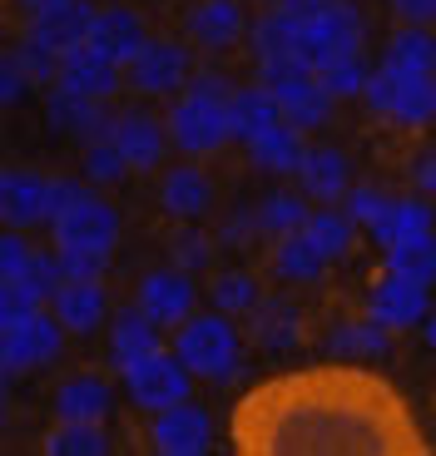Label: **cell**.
<instances>
[{
	"label": "cell",
	"instance_id": "1f68e13d",
	"mask_svg": "<svg viewBox=\"0 0 436 456\" xmlns=\"http://www.w3.org/2000/svg\"><path fill=\"white\" fill-rule=\"evenodd\" d=\"M382 65L392 69H412V75H426V69H436V40L426 30H402V35H392V45H387V60Z\"/></svg>",
	"mask_w": 436,
	"mask_h": 456
},
{
	"label": "cell",
	"instance_id": "ac0fdd59",
	"mask_svg": "<svg viewBox=\"0 0 436 456\" xmlns=\"http://www.w3.org/2000/svg\"><path fill=\"white\" fill-rule=\"evenodd\" d=\"M109 139L119 144V154L129 159V169H154V164L164 159V129H159V119L154 114H144V110H125L115 119V129H109Z\"/></svg>",
	"mask_w": 436,
	"mask_h": 456
},
{
	"label": "cell",
	"instance_id": "30bf717a",
	"mask_svg": "<svg viewBox=\"0 0 436 456\" xmlns=\"http://www.w3.org/2000/svg\"><path fill=\"white\" fill-rule=\"evenodd\" d=\"M0 218L11 228H35L45 218H55V179L11 169L0 179Z\"/></svg>",
	"mask_w": 436,
	"mask_h": 456
},
{
	"label": "cell",
	"instance_id": "7402d4cb",
	"mask_svg": "<svg viewBox=\"0 0 436 456\" xmlns=\"http://www.w3.org/2000/svg\"><path fill=\"white\" fill-rule=\"evenodd\" d=\"M189 35H194V45H204V50H229L243 35L238 0H198L194 15H189Z\"/></svg>",
	"mask_w": 436,
	"mask_h": 456
},
{
	"label": "cell",
	"instance_id": "484cf974",
	"mask_svg": "<svg viewBox=\"0 0 436 456\" xmlns=\"http://www.w3.org/2000/svg\"><path fill=\"white\" fill-rule=\"evenodd\" d=\"M372 239L382 243V248H397V243L407 239H422V233H432V208L426 204H397V199H387L382 204V214L372 218Z\"/></svg>",
	"mask_w": 436,
	"mask_h": 456
},
{
	"label": "cell",
	"instance_id": "603a6c76",
	"mask_svg": "<svg viewBox=\"0 0 436 456\" xmlns=\"http://www.w3.org/2000/svg\"><path fill=\"white\" fill-rule=\"evenodd\" d=\"M109 382L100 377H69L55 392V417L60 422H104L109 417Z\"/></svg>",
	"mask_w": 436,
	"mask_h": 456
},
{
	"label": "cell",
	"instance_id": "83f0119b",
	"mask_svg": "<svg viewBox=\"0 0 436 456\" xmlns=\"http://www.w3.org/2000/svg\"><path fill=\"white\" fill-rule=\"evenodd\" d=\"M229 114H233V134H238V139H253L263 125L283 119V104H278V94L268 90V85H248V90H233Z\"/></svg>",
	"mask_w": 436,
	"mask_h": 456
},
{
	"label": "cell",
	"instance_id": "7c38bea8",
	"mask_svg": "<svg viewBox=\"0 0 436 456\" xmlns=\"http://www.w3.org/2000/svg\"><path fill=\"white\" fill-rule=\"evenodd\" d=\"M139 308L149 313L159 328L189 322V313H194V283H189V273L184 268H159V273H149L144 288H139Z\"/></svg>",
	"mask_w": 436,
	"mask_h": 456
},
{
	"label": "cell",
	"instance_id": "5b68a950",
	"mask_svg": "<svg viewBox=\"0 0 436 456\" xmlns=\"http://www.w3.org/2000/svg\"><path fill=\"white\" fill-rule=\"evenodd\" d=\"M169 134L179 149L189 154H214L233 139V114H229V100H208V94H194L189 90L184 100L169 110Z\"/></svg>",
	"mask_w": 436,
	"mask_h": 456
},
{
	"label": "cell",
	"instance_id": "277c9868",
	"mask_svg": "<svg viewBox=\"0 0 436 456\" xmlns=\"http://www.w3.org/2000/svg\"><path fill=\"white\" fill-rule=\"evenodd\" d=\"M125 372V387L129 397H134V407L144 411H164V407H179V402H189V367L179 353H164V347H154V353L134 357L129 367H119Z\"/></svg>",
	"mask_w": 436,
	"mask_h": 456
},
{
	"label": "cell",
	"instance_id": "52a82bcc",
	"mask_svg": "<svg viewBox=\"0 0 436 456\" xmlns=\"http://www.w3.org/2000/svg\"><path fill=\"white\" fill-rule=\"evenodd\" d=\"M55 243L60 248H94V253H109L119 239V214L109 204H100V199H80V204L60 208L55 218Z\"/></svg>",
	"mask_w": 436,
	"mask_h": 456
},
{
	"label": "cell",
	"instance_id": "6da1fadb",
	"mask_svg": "<svg viewBox=\"0 0 436 456\" xmlns=\"http://www.w3.org/2000/svg\"><path fill=\"white\" fill-rule=\"evenodd\" d=\"M233 452L243 456H426L416 411L382 372L352 357L278 372L233 402Z\"/></svg>",
	"mask_w": 436,
	"mask_h": 456
},
{
	"label": "cell",
	"instance_id": "ba28073f",
	"mask_svg": "<svg viewBox=\"0 0 436 456\" xmlns=\"http://www.w3.org/2000/svg\"><path fill=\"white\" fill-rule=\"evenodd\" d=\"M60 353V318H45L35 308L25 318H11L0 332V357H5V372H20V367H40Z\"/></svg>",
	"mask_w": 436,
	"mask_h": 456
},
{
	"label": "cell",
	"instance_id": "ee69618b",
	"mask_svg": "<svg viewBox=\"0 0 436 456\" xmlns=\"http://www.w3.org/2000/svg\"><path fill=\"white\" fill-rule=\"evenodd\" d=\"M392 5H397L407 20H416V25H432L436 20V0H392Z\"/></svg>",
	"mask_w": 436,
	"mask_h": 456
},
{
	"label": "cell",
	"instance_id": "44dd1931",
	"mask_svg": "<svg viewBox=\"0 0 436 456\" xmlns=\"http://www.w3.org/2000/svg\"><path fill=\"white\" fill-rule=\"evenodd\" d=\"M248 154H253V164L268 169V174H298V164H303L298 125H293V119H273V125H263L258 134L248 139Z\"/></svg>",
	"mask_w": 436,
	"mask_h": 456
},
{
	"label": "cell",
	"instance_id": "d590c367",
	"mask_svg": "<svg viewBox=\"0 0 436 456\" xmlns=\"http://www.w3.org/2000/svg\"><path fill=\"white\" fill-rule=\"evenodd\" d=\"M208 293H214V308H223V313H248L258 303V283L248 273H218Z\"/></svg>",
	"mask_w": 436,
	"mask_h": 456
},
{
	"label": "cell",
	"instance_id": "b9f144b4",
	"mask_svg": "<svg viewBox=\"0 0 436 456\" xmlns=\"http://www.w3.org/2000/svg\"><path fill=\"white\" fill-rule=\"evenodd\" d=\"M382 204H387V199H382L377 189H347V214H352L357 224H372V218L382 214Z\"/></svg>",
	"mask_w": 436,
	"mask_h": 456
},
{
	"label": "cell",
	"instance_id": "4316f807",
	"mask_svg": "<svg viewBox=\"0 0 436 456\" xmlns=\"http://www.w3.org/2000/svg\"><path fill=\"white\" fill-rule=\"evenodd\" d=\"M322 268H327V258H322V248L303 233V228L278 239V248H273V273L278 278H287V283H312Z\"/></svg>",
	"mask_w": 436,
	"mask_h": 456
},
{
	"label": "cell",
	"instance_id": "bcb514c9",
	"mask_svg": "<svg viewBox=\"0 0 436 456\" xmlns=\"http://www.w3.org/2000/svg\"><path fill=\"white\" fill-rule=\"evenodd\" d=\"M327 5H333V0H278V11L298 15V20H308V15H322Z\"/></svg>",
	"mask_w": 436,
	"mask_h": 456
},
{
	"label": "cell",
	"instance_id": "2e32d148",
	"mask_svg": "<svg viewBox=\"0 0 436 456\" xmlns=\"http://www.w3.org/2000/svg\"><path fill=\"white\" fill-rule=\"evenodd\" d=\"M60 85H69L75 94H90V100H109V94L119 90V65L109 55H100V50L85 40V45H75L65 55V65H60Z\"/></svg>",
	"mask_w": 436,
	"mask_h": 456
},
{
	"label": "cell",
	"instance_id": "8992f818",
	"mask_svg": "<svg viewBox=\"0 0 436 456\" xmlns=\"http://www.w3.org/2000/svg\"><path fill=\"white\" fill-rule=\"evenodd\" d=\"M432 283H416V278H402V273H382L372 283V297H367V318H377L387 332H407L416 322L432 318V297H426Z\"/></svg>",
	"mask_w": 436,
	"mask_h": 456
},
{
	"label": "cell",
	"instance_id": "681fc988",
	"mask_svg": "<svg viewBox=\"0 0 436 456\" xmlns=\"http://www.w3.org/2000/svg\"><path fill=\"white\" fill-rule=\"evenodd\" d=\"M25 5H30V11H45V5H60V0H25Z\"/></svg>",
	"mask_w": 436,
	"mask_h": 456
},
{
	"label": "cell",
	"instance_id": "8d00e7d4",
	"mask_svg": "<svg viewBox=\"0 0 436 456\" xmlns=\"http://www.w3.org/2000/svg\"><path fill=\"white\" fill-rule=\"evenodd\" d=\"M318 80L333 94H357V90H367V65H362V55H337L318 69Z\"/></svg>",
	"mask_w": 436,
	"mask_h": 456
},
{
	"label": "cell",
	"instance_id": "d4e9b609",
	"mask_svg": "<svg viewBox=\"0 0 436 456\" xmlns=\"http://www.w3.org/2000/svg\"><path fill=\"white\" fill-rule=\"evenodd\" d=\"M298 179L312 199H343L347 194V159L337 149L318 144V149H303V164H298Z\"/></svg>",
	"mask_w": 436,
	"mask_h": 456
},
{
	"label": "cell",
	"instance_id": "5bb4252c",
	"mask_svg": "<svg viewBox=\"0 0 436 456\" xmlns=\"http://www.w3.org/2000/svg\"><path fill=\"white\" fill-rule=\"evenodd\" d=\"M100 104L104 100H90V94H75L69 85H60V90H50L45 110H50V125L55 129L80 134L85 144H94V139H109V129H115V119H104Z\"/></svg>",
	"mask_w": 436,
	"mask_h": 456
},
{
	"label": "cell",
	"instance_id": "74e56055",
	"mask_svg": "<svg viewBox=\"0 0 436 456\" xmlns=\"http://www.w3.org/2000/svg\"><path fill=\"white\" fill-rule=\"evenodd\" d=\"M169 253H174V268L194 273V268H204V263H208V239H204V233H194V228H184V233H174Z\"/></svg>",
	"mask_w": 436,
	"mask_h": 456
},
{
	"label": "cell",
	"instance_id": "4dcf8cb0",
	"mask_svg": "<svg viewBox=\"0 0 436 456\" xmlns=\"http://www.w3.org/2000/svg\"><path fill=\"white\" fill-rule=\"evenodd\" d=\"M387 268L402 278H416V283H436V233H422V239L387 248Z\"/></svg>",
	"mask_w": 436,
	"mask_h": 456
},
{
	"label": "cell",
	"instance_id": "7dc6e473",
	"mask_svg": "<svg viewBox=\"0 0 436 456\" xmlns=\"http://www.w3.org/2000/svg\"><path fill=\"white\" fill-rule=\"evenodd\" d=\"M416 183L436 194V149H426V154H422V164H416Z\"/></svg>",
	"mask_w": 436,
	"mask_h": 456
},
{
	"label": "cell",
	"instance_id": "836d02e7",
	"mask_svg": "<svg viewBox=\"0 0 436 456\" xmlns=\"http://www.w3.org/2000/svg\"><path fill=\"white\" fill-rule=\"evenodd\" d=\"M303 224H308V204H303L298 194H268L263 204H258V228H263V233H273V239L298 233Z\"/></svg>",
	"mask_w": 436,
	"mask_h": 456
},
{
	"label": "cell",
	"instance_id": "8fae6325",
	"mask_svg": "<svg viewBox=\"0 0 436 456\" xmlns=\"http://www.w3.org/2000/svg\"><path fill=\"white\" fill-rule=\"evenodd\" d=\"M90 25H94V11L85 5V0H60V5L35 11L30 40L35 45H45V50H55V55H69L75 45L90 40Z\"/></svg>",
	"mask_w": 436,
	"mask_h": 456
},
{
	"label": "cell",
	"instance_id": "60d3db41",
	"mask_svg": "<svg viewBox=\"0 0 436 456\" xmlns=\"http://www.w3.org/2000/svg\"><path fill=\"white\" fill-rule=\"evenodd\" d=\"M30 258H35V253L25 248L15 233H11V239H0V278H25V273H30Z\"/></svg>",
	"mask_w": 436,
	"mask_h": 456
},
{
	"label": "cell",
	"instance_id": "7bdbcfd3",
	"mask_svg": "<svg viewBox=\"0 0 436 456\" xmlns=\"http://www.w3.org/2000/svg\"><path fill=\"white\" fill-rule=\"evenodd\" d=\"M189 90L208 94V100H233V85L223 80V75H194V80H189Z\"/></svg>",
	"mask_w": 436,
	"mask_h": 456
},
{
	"label": "cell",
	"instance_id": "7a4b0ae2",
	"mask_svg": "<svg viewBox=\"0 0 436 456\" xmlns=\"http://www.w3.org/2000/svg\"><path fill=\"white\" fill-rule=\"evenodd\" d=\"M174 353L184 357V367L194 377H214V382H229L238 372V332L233 322L218 313H204V318H189L179 328V342H174Z\"/></svg>",
	"mask_w": 436,
	"mask_h": 456
},
{
	"label": "cell",
	"instance_id": "f546056e",
	"mask_svg": "<svg viewBox=\"0 0 436 456\" xmlns=\"http://www.w3.org/2000/svg\"><path fill=\"white\" fill-rule=\"evenodd\" d=\"M327 347H333L337 357H352V362H362V357H377L387 353V328H382L377 318H362V322H343V328L327 338Z\"/></svg>",
	"mask_w": 436,
	"mask_h": 456
},
{
	"label": "cell",
	"instance_id": "f6af8a7d",
	"mask_svg": "<svg viewBox=\"0 0 436 456\" xmlns=\"http://www.w3.org/2000/svg\"><path fill=\"white\" fill-rule=\"evenodd\" d=\"M80 199H90V189L85 183H69V179H55V214L69 204H80Z\"/></svg>",
	"mask_w": 436,
	"mask_h": 456
},
{
	"label": "cell",
	"instance_id": "cb8c5ba5",
	"mask_svg": "<svg viewBox=\"0 0 436 456\" xmlns=\"http://www.w3.org/2000/svg\"><path fill=\"white\" fill-rule=\"evenodd\" d=\"M154 347H159V322L144 308H125L109 322V357H115V367H129L134 357L154 353Z\"/></svg>",
	"mask_w": 436,
	"mask_h": 456
},
{
	"label": "cell",
	"instance_id": "9a60e30c",
	"mask_svg": "<svg viewBox=\"0 0 436 456\" xmlns=\"http://www.w3.org/2000/svg\"><path fill=\"white\" fill-rule=\"evenodd\" d=\"M248 338L268 353H287L303 338V313L287 297H258L248 308Z\"/></svg>",
	"mask_w": 436,
	"mask_h": 456
},
{
	"label": "cell",
	"instance_id": "d6986e66",
	"mask_svg": "<svg viewBox=\"0 0 436 456\" xmlns=\"http://www.w3.org/2000/svg\"><path fill=\"white\" fill-rule=\"evenodd\" d=\"M159 204L169 208L174 218H204L208 204H214V183H208V174L194 169V164H174L159 183Z\"/></svg>",
	"mask_w": 436,
	"mask_h": 456
},
{
	"label": "cell",
	"instance_id": "e0dca14e",
	"mask_svg": "<svg viewBox=\"0 0 436 456\" xmlns=\"http://www.w3.org/2000/svg\"><path fill=\"white\" fill-rule=\"evenodd\" d=\"M90 45L100 55H109L115 65H134V55L149 40H144V25H139L134 11L115 5V11H94V25H90Z\"/></svg>",
	"mask_w": 436,
	"mask_h": 456
},
{
	"label": "cell",
	"instance_id": "ffe728a7",
	"mask_svg": "<svg viewBox=\"0 0 436 456\" xmlns=\"http://www.w3.org/2000/svg\"><path fill=\"white\" fill-rule=\"evenodd\" d=\"M50 303H55V318L65 322L69 332H94L104 322V288H100V278H65Z\"/></svg>",
	"mask_w": 436,
	"mask_h": 456
},
{
	"label": "cell",
	"instance_id": "ab89813d",
	"mask_svg": "<svg viewBox=\"0 0 436 456\" xmlns=\"http://www.w3.org/2000/svg\"><path fill=\"white\" fill-rule=\"evenodd\" d=\"M0 80H5V85H0V100H5V104H15L25 94V85H30V69H25V60L15 55V50L5 55V65H0Z\"/></svg>",
	"mask_w": 436,
	"mask_h": 456
},
{
	"label": "cell",
	"instance_id": "4fadbf2b",
	"mask_svg": "<svg viewBox=\"0 0 436 456\" xmlns=\"http://www.w3.org/2000/svg\"><path fill=\"white\" fill-rule=\"evenodd\" d=\"M129 85L144 94H169L179 85H189V55L184 45H169V40H149V45L134 55L129 65Z\"/></svg>",
	"mask_w": 436,
	"mask_h": 456
},
{
	"label": "cell",
	"instance_id": "c3c4849f",
	"mask_svg": "<svg viewBox=\"0 0 436 456\" xmlns=\"http://www.w3.org/2000/svg\"><path fill=\"white\" fill-rule=\"evenodd\" d=\"M422 328H426V342H432V347H436V313H432V318L422 322Z\"/></svg>",
	"mask_w": 436,
	"mask_h": 456
},
{
	"label": "cell",
	"instance_id": "9c48e42d",
	"mask_svg": "<svg viewBox=\"0 0 436 456\" xmlns=\"http://www.w3.org/2000/svg\"><path fill=\"white\" fill-rule=\"evenodd\" d=\"M149 442L159 456H204L214 446V422H208L204 407H164L154 411V427H149Z\"/></svg>",
	"mask_w": 436,
	"mask_h": 456
},
{
	"label": "cell",
	"instance_id": "d6a6232c",
	"mask_svg": "<svg viewBox=\"0 0 436 456\" xmlns=\"http://www.w3.org/2000/svg\"><path fill=\"white\" fill-rule=\"evenodd\" d=\"M352 224H357L352 214H308L303 233L322 248V258L333 263V258H343V253L352 248Z\"/></svg>",
	"mask_w": 436,
	"mask_h": 456
},
{
	"label": "cell",
	"instance_id": "e575fe53",
	"mask_svg": "<svg viewBox=\"0 0 436 456\" xmlns=\"http://www.w3.org/2000/svg\"><path fill=\"white\" fill-rule=\"evenodd\" d=\"M85 174L94 183H119L129 174V159L119 154L115 139H94V144H85Z\"/></svg>",
	"mask_w": 436,
	"mask_h": 456
},
{
	"label": "cell",
	"instance_id": "3957f363",
	"mask_svg": "<svg viewBox=\"0 0 436 456\" xmlns=\"http://www.w3.org/2000/svg\"><path fill=\"white\" fill-rule=\"evenodd\" d=\"M367 100L397 125H426L436 114V69L412 75V69L382 65L377 75H367Z\"/></svg>",
	"mask_w": 436,
	"mask_h": 456
},
{
	"label": "cell",
	"instance_id": "f1b7e54d",
	"mask_svg": "<svg viewBox=\"0 0 436 456\" xmlns=\"http://www.w3.org/2000/svg\"><path fill=\"white\" fill-rule=\"evenodd\" d=\"M45 452L50 456H104L109 436H104V422H60L45 436Z\"/></svg>",
	"mask_w": 436,
	"mask_h": 456
},
{
	"label": "cell",
	"instance_id": "f35d334b",
	"mask_svg": "<svg viewBox=\"0 0 436 456\" xmlns=\"http://www.w3.org/2000/svg\"><path fill=\"white\" fill-rule=\"evenodd\" d=\"M60 263H65V278H100L109 268V253L94 248H60Z\"/></svg>",
	"mask_w": 436,
	"mask_h": 456
}]
</instances>
